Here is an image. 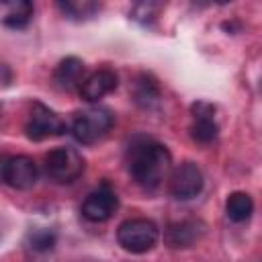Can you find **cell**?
<instances>
[{"label":"cell","mask_w":262,"mask_h":262,"mask_svg":"<svg viewBox=\"0 0 262 262\" xmlns=\"http://www.w3.org/2000/svg\"><path fill=\"white\" fill-rule=\"evenodd\" d=\"M127 170L135 184L156 190L170 176L172 156L164 143L149 137H135L127 147Z\"/></svg>","instance_id":"cell-1"},{"label":"cell","mask_w":262,"mask_h":262,"mask_svg":"<svg viewBox=\"0 0 262 262\" xmlns=\"http://www.w3.org/2000/svg\"><path fill=\"white\" fill-rule=\"evenodd\" d=\"M158 239H160V227L151 219H145V217L127 219L117 229L119 246L131 254H145L154 250Z\"/></svg>","instance_id":"cell-2"},{"label":"cell","mask_w":262,"mask_h":262,"mask_svg":"<svg viewBox=\"0 0 262 262\" xmlns=\"http://www.w3.org/2000/svg\"><path fill=\"white\" fill-rule=\"evenodd\" d=\"M115 117L106 106H90L76 113L72 121V135L80 143H96L100 141L113 127Z\"/></svg>","instance_id":"cell-3"},{"label":"cell","mask_w":262,"mask_h":262,"mask_svg":"<svg viewBox=\"0 0 262 262\" xmlns=\"http://www.w3.org/2000/svg\"><path fill=\"white\" fill-rule=\"evenodd\" d=\"M86 162L74 147H55L45 154V174L57 184H72L84 174Z\"/></svg>","instance_id":"cell-4"},{"label":"cell","mask_w":262,"mask_h":262,"mask_svg":"<svg viewBox=\"0 0 262 262\" xmlns=\"http://www.w3.org/2000/svg\"><path fill=\"white\" fill-rule=\"evenodd\" d=\"M37 176H39V170L33 158L20 156V154L0 156V182H4L6 186L16 190H29L35 186Z\"/></svg>","instance_id":"cell-5"},{"label":"cell","mask_w":262,"mask_h":262,"mask_svg":"<svg viewBox=\"0 0 262 262\" xmlns=\"http://www.w3.org/2000/svg\"><path fill=\"white\" fill-rule=\"evenodd\" d=\"M25 133L31 141H43L66 133V121L41 102H33L29 119L25 123Z\"/></svg>","instance_id":"cell-6"},{"label":"cell","mask_w":262,"mask_h":262,"mask_svg":"<svg viewBox=\"0 0 262 262\" xmlns=\"http://www.w3.org/2000/svg\"><path fill=\"white\" fill-rule=\"evenodd\" d=\"M205 186V178L201 168L194 162H182L170 170L168 176V190L178 201L194 199Z\"/></svg>","instance_id":"cell-7"},{"label":"cell","mask_w":262,"mask_h":262,"mask_svg":"<svg viewBox=\"0 0 262 262\" xmlns=\"http://www.w3.org/2000/svg\"><path fill=\"white\" fill-rule=\"evenodd\" d=\"M119 209V196L117 192L104 182L96 190H92L84 203H82V215L92 223H104L108 221Z\"/></svg>","instance_id":"cell-8"},{"label":"cell","mask_w":262,"mask_h":262,"mask_svg":"<svg viewBox=\"0 0 262 262\" xmlns=\"http://www.w3.org/2000/svg\"><path fill=\"white\" fill-rule=\"evenodd\" d=\"M192 125H190V135L199 143H213L219 135V125L215 123V106L205 100H196L192 106Z\"/></svg>","instance_id":"cell-9"},{"label":"cell","mask_w":262,"mask_h":262,"mask_svg":"<svg viewBox=\"0 0 262 262\" xmlns=\"http://www.w3.org/2000/svg\"><path fill=\"white\" fill-rule=\"evenodd\" d=\"M117 86H119V78H117L115 70L100 68V70L88 74L78 90H80V96L86 102H98L100 98H104L106 94H111Z\"/></svg>","instance_id":"cell-10"},{"label":"cell","mask_w":262,"mask_h":262,"mask_svg":"<svg viewBox=\"0 0 262 262\" xmlns=\"http://www.w3.org/2000/svg\"><path fill=\"white\" fill-rule=\"evenodd\" d=\"M205 227L201 221L196 219H182V221H172L168 223V227L164 229V242L170 246V248H190L194 246L201 235H203Z\"/></svg>","instance_id":"cell-11"},{"label":"cell","mask_w":262,"mask_h":262,"mask_svg":"<svg viewBox=\"0 0 262 262\" xmlns=\"http://www.w3.org/2000/svg\"><path fill=\"white\" fill-rule=\"evenodd\" d=\"M84 78H86V66L80 57H74V55L63 57L53 70V84L66 92L80 88Z\"/></svg>","instance_id":"cell-12"},{"label":"cell","mask_w":262,"mask_h":262,"mask_svg":"<svg viewBox=\"0 0 262 262\" xmlns=\"http://www.w3.org/2000/svg\"><path fill=\"white\" fill-rule=\"evenodd\" d=\"M35 6L29 0H10L0 4V20L8 29H25L33 20Z\"/></svg>","instance_id":"cell-13"},{"label":"cell","mask_w":262,"mask_h":262,"mask_svg":"<svg viewBox=\"0 0 262 262\" xmlns=\"http://www.w3.org/2000/svg\"><path fill=\"white\" fill-rule=\"evenodd\" d=\"M162 98L160 86L154 76L149 74H139L133 82V100L141 108H154Z\"/></svg>","instance_id":"cell-14"},{"label":"cell","mask_w":262,"mask_h":262,"mask_svg":"<svg viewBox=\"0 0 262 262\" xmlns=\"http://www.w3.org/2000/svg\"><path fill=\"white\" fill-rule=\"evenodd\" d=\"M225 213L227 217L233 221V223H244L252 217L254 213V201L248 192H242V190H235L227 196L225 201Z\"/></svg>","instance_id":"cell-15"},{"label":"cell","mask_w":262,"mask_h":262,"mask_svg":"<svg viewBox=\"0 0 262 262\" xmlns=\"http://www.w3.org/2000/svg\"><path fill=\"white\" fill-rule=\"evenodd\" d=\"M57 8L70 20H88L100 10V2H94V0H61V2H57Z\"/></svg>","instance_id":"cell-16"},{"label":"cell","mask_w":262,"mask_h":262,"mask_svg":"<svg viewBox=\"0 0 262 262\" xmlns=\"http://www.w3.org/2000/svg\"><path fill=\"white\" fill-rule=\"evenodd\" d=\"M55 242H57V233L49 227H35L27 233V248L35 254H45V252H51L55 248Z\"/></svg>","instance_id":"cell-17"},{"label":"cell","mask_w":262,"mask_h":262,"mask_svg":"<svg viewBox=\"0 0 262 262\" xmlns=\"http://www.w3.org/2000/svg\"><path fill=\"white\" fill-rule=\"evenodd\" d=\"M164 10V4L162 2H151V0H147V2H137V4H133V8H131V18L133 20H137V23H141V25H149V23H154L158 16H160V12Z\"/></svg>","instance_id":"cell-18"}]
</instances>
